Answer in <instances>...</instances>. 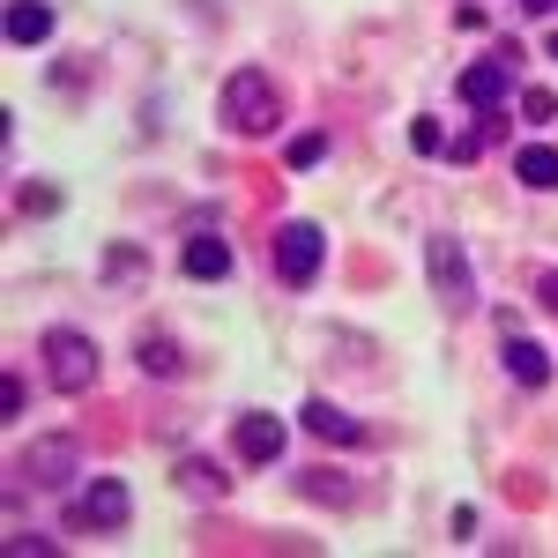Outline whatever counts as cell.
Listing matches in <instances>:
<instances>
[{
  "mask_svg": "<svg viewBox=\"0 0 558 558\" xmlns=\"http://www.w3.org/2000/svg\"><path fill=\"white\" fill-rule=\"evenodd\" d=\"M216 112H223V128L239 134V142H268V134L283 128V89L268 83L260 68H239L223 97H216Z\"/></svg>",
  "mask_w": 558,
  "mask_h": 558,
  "instance_id": "1",
  "label": "cell"
},
{
  "mask_svg": "<svg viewBox=\"0 0 558 558\" xmlns=\"http://www.w3.org/2000/svg\"><path fill=\"white\" fill-rule=\"evenodd\" d=\"M128 514H134L128 476H89L83 492L68 499V529H83V536H120Z\"/></svg>",
  "mask_w": 558,
  "mask_h": 558,
  "instance_id": "2",
  "label": "cell"
},
{
  "mask_svg": "<svg viewBox=\"0 0 558 558\" xmlns=\"http://www.w3.org/2000/svg\"><path fill=\"white\" fill-rule=\"evenodd\" d=\"M38 357H45V380L60 387V395H83L97 380V343H89L83 328H45Z\"/></svg>",
  "mask_w": 558,
  "mask_h": 558,
  "instance_id": "3",
  "label": "cell"
},
{
  "mask_svg": "<svg viewBox=\"0 0 558 558\" xmlns=\"http://www.w3.org/2000/svg\"><path fill=\"white\" fill-rule=\"evenodd\" d=\"M15 476L38 484V492L75 484V476H83V439H75V432H45V439H31V447L15 454Z\"/></svg>",
  "mask_w": 558,
  "mask_h": 558,
  "instance_id": "4",
  "label": "cell"
},
{
  "mask_svg": "<svg viewBox=\"0 0 558 558\" xmlns=\"http://www.w3.org/2000/svg\"><path fill=\"white\" fill-rule=\"evenodd\" d=\"M425 276H432V291H439L447 313H470L476 305V276H470V254H462L454 231H432L425 239Z\"/></svg>",
  "mask_w": 558,
  "mask_h": 558,
  "instance_id": "5",
  "label": "cell"
},
{
  "mask_svg": "<svg viewBox=\"0 0 558 558\" xmlns=\"http://www.w3.org/2000/svg\"><path fill=\"white\" fill-rule=\"evenodd\" d=\"M454 97H462L470 112H507V105H514V45L470 60V68L454 75Z\"/></svg>",
  "mask_w": 558,
  "mask_h": 558,
  "instance_id": "6",
  "label": "cell"
},
{
  "mask_svg": "<svg viewBox=\"0 0 558 558\" xmlns=\"http://www.w3.org/2000/svg\"><path fill=\"white\" fill-rule=\"evenodd\" d=\"M320 260H328V231L305 223V216H291V223L276 231V276H283L291 291H305V283L320 276Z\"/></svg>",
  "mask_w": 558,
  "mask_h": 558,
  "instance_id": "7",
  "label": "cell"
},
{
  "mask_svg": "<svg viewBox=\"0 0 558 558\" xmlns=\"http://www.w3.org/2000/svg\"><path fill=\"white\" fill-rule=\"evenodd\" d=\"M299 425L313 432V439H328V447H365V439H373V425H365V417H350V410H336V402H320V395H305Z\"/></svg>",
  "mask_w": 558,
  "mask_h": 558,
  "instance_id": "8",
  "label": "cell"
},
{
  "mask_svg": "<svg viewBox=\"0 0 558 558\" xmlns=\"http://www.w3.org/2000/svg\"><path fill=\"white\" fill-rule=\"evenodd\" d=\"M231 447H239V462H283V417H268V410H246L239 425H231Z\"/></svg>",
  "mask_w": 558,
  "mask_h": 558,
  "instance_id": "9",
  "label": "cell"
},
{
  "mask_svg": "<svg viewBox=\"0 0 558 558\" xmlns=\"http://www.w3.org/2000/svg\"><path fill=\"white\" fill-rule=\"evenodd\" d=\"M551 350L544 343H529V336H507V380L514 387H529V395H536V387H551Z\"/></svg>",
  "mask_w": 558,
  "mask_h": 558,
  "instance_id": "10",
  "label": "cell"
},
{
  "mask_svg": "<svg viewBox=\"0 0 558 558\" xmlns=\"http://www.w3.org/2000/svg\"><path fill=\"white\" fill-rule=\"evenodd\" d=\"M179 268H186L194 283H223V276H231V246H223L216 231H194L186 254H179Z\"/></svg>",
  "mask_w": 558,
  "mask_h": 558,
  "instance_id": "11",
  "label": "cell"
},
{
  "mask_svg": "<svg viewBox=\"0 0 558 558\" xmlns=\"http://www.w3.org/2000/svg\"><path fill=\"white\" fill-rule=\"evenodd\" d=\"M134 365H142L149 380H186V350H179L172 336H157V328L134 336Z\"/></svg>",
  "mask_w": 558,
  "mask_h": 558,
  "instance_id": "12",
  "label": "cell"
},
{
  "mask_svg": "<svg viewBox=\"0 0 558 558\" xmlns=\"http://www.w3.org/2000/svg\"><path fill=\"white\" fill-rule=\"evenodd\" d=\"M179 492H186V499H202V507H216V499H223V492H231V476H223V462H209V454H186V462H179Z\"/></svg>",
  "mask_w": 558,
  "mask_h": 558,
  "instance_id": "13",
  "label": "cell"
},
{
  "mask_svg": "<svg viewBox=\"0 0 558 558\" xmlns=\"http://www.w3.org/2000/svg\"><path fill=\"white\" fill-rule=\"evenodd\" d=\"M0 31H8V45H45L52 38V8L45 0H8V23Z\"/></svg>",
  "mask_w": 558,
  "mask_h": 558,
  "instance_id": "14",
  "label": "cell"
},
{
  "mask_svg": "<svg viewBox=\"0 0 558 558\" xmlns=\"http://www.w3.org/2000/svg\"><path fill=\"white\" fill-rule=\"evenodd\" d=\"M514 179H521V186H536V194H558V149H551V142L514 149Z\"/></svg>",
  "mask_w": 558,
  "mask_h": 558,
  "instance_id": "15",
  "label": "cell"
},
{
  "mask_svg": "<svg viewBox=\"0 0 558 558\" xmlns=\"http://www.w3.org/2000/svg\"><path fill=\"white\" fill-rule=\"evenodd\" d=\"M299 492L305 499H328V507H357V484H343V470H305Z\"/></svg>",
  "mask_w": 558,
  "mask_h": 558,
  "instance_id": "16",
  "label": "cell"
},
{
  "mask_svg": "<svg viewBox=\"0 0 558 558\" xmlns=\"http://www.w3.org/2000/svg\"><path fill=\"white\" fill-rule=\"evenodd\" d=\"M105 283H149V254L142 246H105Z\"/></svg>",
  "mask_w": 558,
  "mask_h": 558,
  "instance_id": "17",
  "label": "cell"
},
{
  "mask_svg": "<svg viewBox=\"0 0 558 558\" xmlns=\"http://www.w3.org/2000/svg\"><path fill=\"white\" fill-rule=\"evenodd\" d=\"M283 157H291V172H313V165H328V134H299Z\"/></svg>",
  "mask_w": 558,
  "mask_h": 558,
  "instance_id": "18",
  "label": "cell"
},
{
  "mask_svg": "<svg viewBox=\"0 0 558 558\" xmlns=\"http://www.w3.org/2000/svg\"><path fill=\"white\" fill-rule=\"evenodd\" d=\"M521 120H529V128H551L558 97H551V89H521Z\"/></svg>",
  "mask_w": 558,
  "mask_h": 558,
  "instance_id": "19",
  "label": "cell"
},
{
  "mask_svg": "<svg viewBox=\"0 0 558 558\" xmlns=\"http://www.w3.org/2000/svg\"><path fill=\"white\" fill-rule=\"evenodd\" d=\"M31 410V387H23V373H8L0 380V417H23Z\"/></svg>",
  "mask_w": 558,
  "mask_h": 558,
  "instance_id": "20",
  "label": "cell"
},
{
  "mask_svg": "<svg viewBox=\"0 0 558 558\" xmlns=\"http://www.w3.org/2000/svg\"><path fill=\"white\" fill-rule=\"evenodd\" d=\"M8 551H15V558H45V551H60V544L38 536V529H15V536H8Z\"/></svg>",
  "mask_w": 558,
  "mask_h": 558,
  "instance_id": "21",
  "label": "cell"
},
{
  "mask_svg": "<svg viewBox=\"0 0 558 558\" xmlns=\"http://www.w3.org/2000/svg\"><path fill=\"white\" fill-rule=\"evenodd\" d=\"M410 149H417V157H439V149H447L439 120H417V128H410Z\"/></svg>",
  "mask_w": 558,
  "mask_h": 558,
  "instance_id": "22",
  "label": "cell"
},
{
  "mask_svg": "<svg viewBox=\"0 0 558 558\" xmlns=\"http://www.w3.org/2000/svg\"><path fill=\"white\" fill-rule=\"evenodd\" d=\"M23 209H31V216H52V209H60V194H52V186H31V194H23Z\"/></svg>",
  "mask_w": 558,
  "mask_h": 558,
  "instance_id": "23",
  "label": "cell"
},
{
  "mask_svg": "<svg viewBox=\"0 0 558 558\" xmlns=\"http://www.w3.org/2000/svg\"><path fill=\"white\" fill-rule=\"evenodd\" d=\"M536 305H544V313H558V268H544V276H536Z\"/></svg>",
  "mask_w": 558,
  "mask_h": 558,
  "instance_id": "24",
  "label": "cell"
},
{
  "mask_svg": "<svg viewBox=\"0 0 558 558\" xmlns=\"http://www.w3.org/2000/svg\"><path fill=\"white\" fill-rule=\"evenodd\" d=\"M521 8H529V15H558V0H521Z\"/></svg>",
  "mask_w": 558,
  "mask_h": 558,
  "instance_id": "25",
  "label": "cell"
},
{
  "mask_svg": "<svg viewBox=\"0 0 558 558\" xmlns=\"http://www.w3.org/2000/svg\"><path fill=\"white\" fill-rule=\"evenodd\" d=\"M544 52H551V60H558V31H551V38H544Z\"/></svg>",
  "mask_w": 558,
  "mask_h": 558,
  "instance_id": "26",
  "label": "cell"
}]
</instances>
